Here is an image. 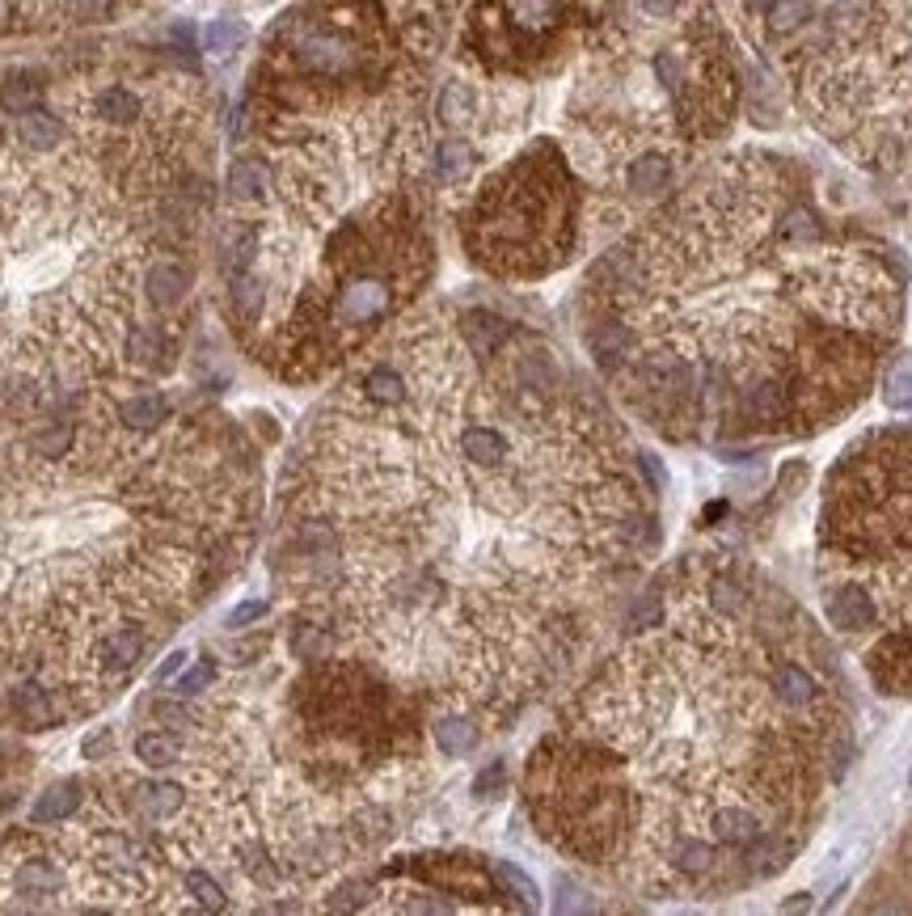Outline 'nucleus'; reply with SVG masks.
I'll use <instances>...</instances> for the list:
<instances>
[{
  "label": "nucleus",
  "mask_w": 912,
  "mask_h": 916,
  "mask_svg": "<svg viewBox=\"0 0 912 916\" xmlns=\"http://www.w3.org/2000/svg\"><path fill=\"white\" fill-rule=\"evenodd\" d=\"M655 490L558 350L490 309L427 317L313 414L284 574L325 646L440 714L504 723L655 554Z\"/></svg>",
  "instance_id": "f257e3e1"
},
{
  "label": "nucleus",
  "mask_w": 912,
  "mask_h": 916,
  "mask_svg": "<svg viewBox=\"0 0 912 916\" xmlns=\"http://www.w3.org/2000/svg\"><path fill=\"white\" fill-rule=\"evenodd\" d=\"M853 739L832 633L769 570L701 549L633 600L524 802L558 854L647 900H731L812 845Z\"/></svg>",
  "instance_id": "f03ea898"
},
{
  "label": "nucleus",
  "mask_w": 912,
  "mask_h": 916,
  "mask_svg": "<svg viewBox=\"0 0 912 916\" xmlns=\"http://www.w3.org/2000/svg\"><path fill=\"white\" fill-rule=\"evenodd\" d=\"M904 325V262L819 212L790 157L710 165L592 271L583 343L660 440L794 443L845 423Z\"/></svg>",
  "instance_id": "7ed1b4c3"
},
{
  "label": "nucleus",
  "mask_w": 912,
  "mask_h": 916,
  "mask_svg": "<svg viewBox=\"0 0 912 916\" xmlns=\"http://www.w3.org/2000/svg\"><path fill=\"white\" fill-rule=\"evenodd\" d=\"M816 596L870 689L912 701V423L862 431L824 474Z\"/></svg>",
  "instance_id": "20e7f679"
},
{
  "label": "nucleus",
  "mask_w": 912,
  "mask_h": 916,
  "mask_svg": "<svg viewBox=\"0 0 912 916\" xmlns=\"http://www.w3.org/2000/svg\"><path fill=\"white\" fill-rule=\"evenodd\" d=\"M773 43L798 110L883 182L912 190V0H803Z\"/></svg>",
  "instance_id": "39448f33"
},
{
  "label": "nucleus",
  "mask_w": 912,
  "mask_h": 916,
  "mask_svg": "<svg viewBox=\"0 0 912 916\" xmlns=\"http://www.w3.org/2000/svg\"><path fill=\"white\" fill-rule=\"evenodd\" d=\"M477 266L504 279L558 271L579 241V190L554 144H536L477 190L461 224Z\"/></svg>",
  "instance_id": "423d86ee"
},
{
  "label": "nucleus",
  "mask_w": 912,
  "mask_h": 916,
  "mask_svg": "<svg viewBox=\"0 0 912 916\" xmlns=\"http://www.w3.org/2000/svg\"><path fill=\"white\" fill-rule=\"evenodd\" d=\"M621 182H626V190L633 199H647V203L663 199L672 190V182H676V160L667 157V153H638L621 169Z\"/></svg>",
  "instance_id": "0eeeda50"
},
{
  "label": "nucleus",
  "mask_w": 912,
  "mask_h": 916,
  "mask_svg": "<svg viewBox=\"0 0 912 916\" xmlns=\"http://www.w3.org/2000/svg\"><path fill=\"white\" fill-rule=\"evenodd\" d=\"M271 194V165L262 157H237L228 165V199L233 203H262Z\"/></svg>",
  "instance_id": "6e6552de"
},
{
  "label": "nucleus",
  "mask_w": 912,
  "mask_h": 916,
  "mask_svg": "<svg viewBox=\"0 0 912 916\" xmlns=\"http://www.w3.org/2000/svg\"><path fill=\"white\" fill-rule=\"evenodd\" d=\"M473 160H477V153H473L470 140L448 135V140L436 144V153H431V178L440 187H457V182H465L473 174Z\"/></svg>",
  "instance_id": "1a4fd4ad"
},
{
  "label": "nucleus",
  "mask_w": 912,
  "mask_h": 916,
  "mask_svg": "<svg viewBox=\"0 0 912 916\" xmlns=\"http://www.w3.org/2000/svg\"><path fill=\"white\" fill-rule=\"evenodd\" d=\"M883 402L896 406V411H909L912 406V355L909 350H896L887 364H883Z\"/></svg>",
  "instance_id": "9d476101"
},
{
  "label": "nucleus",
  "mask_w": 912,
  "mask_h": 916,
  "mask_svg": "<svg viewBox=\"0 0 912 916\" xmlns=\"http://www.w3.org/2000/svg\"><path fill=\"white\" fill-rule=\"evenodd\" d=\"M190 287V275L187 266H178V262H157L153 271H149V300L157 305V309H174L182 296H187Z\"/></svg>",
  "instance_id": "9b49d317"
},
{
  "label": "nucleus",
  "mask_w": 912,
  "mask_h": 916,
  "mask_svg": "<svg viewBox=\"0 0 912 916\" xmlns=\"http://www.w3.org/2000/svg\"><path fill=\"white\" fill-rule=\"evenodd\" d=\"M17 140H22L31 153H51V148L60 144V119L34 106L26 115H17Z\"/></svg>",
  "instance_id": "f8f14e48"
},
{
  "label": "nucleus",
  "mask_w": 912,
  "mask_h": 916,
  "mask_svg": "<svg viewBox=\"0 0 912 916\" xmlns=\"http://www.w3.org/2000/svg\"><path fill=\"white\" fill-rule=\"evenodd\" d=\"M131 802H135L149 820H169V816L187 802V794H182V786H174V782H144L140 790L131 794Z\"/></svg>",
  "instance_id": "ddd939ff"
},
{
  "label": "nucleus",
  "mask_w": 912,
  "mask_h": 916,
  "mask_svg": "<svg viewBox=\"0 0 912 916\" xmlns=\"http://www.w3.org/2000/svg\"><path fill=\"white\" fill-rule=\"evenodd\" d=\"M436 743L443 757H465L477 748V723L465 714H440L436 718Z\"/></svg>",
  "instance_id": "4468645a"
},
{
  "label": "nucleus",
  "mask_w": 912,
  "mask_h": 916,
  "mask_svg": "<svg viewBox=\"0 0 912 916\" xmlns=\"http://www.w3.org/2000/svg\"><path fill=\"white\" fill-rule=\"evenodd\" d=\"M94 115L110 127L135 123V119H140V97L131 94L127 85H110V90H102V94L94 97Z\"/></svg>",
  "instance_id": "2eb2a0df"
},
{
  "label": "nucleus",
  "mask_w": 912,
  "mask_h": 916,
  "mask_svg": "<svg viewBox=\"0 0 912 916\" xmlns=\"http://www.w3.org/2000/svg\"><path fill=\"white\" fill-rule=\"evenodd\" d=\"M76 802H81V786L76 782H60V786H51V790L43 794L38 802H34V811H31V823H60V820H68L72 811H76Z\"/></svg>",
  "instance_id": "dca6fc26"
},
{
  "label": "nucleus",
  "mask_w": 912,
  "mask_h": 916,
  "mask_svg": "<svg viewBox=\"0 0 912 916\" xmlns=\"http://www.w3.org/2000/svg\"><path fill=\"white\" fill-rule=\"evenodd\" d=\"M119 418L127 427H135V431H153V427H161L169 418V402L157 397V393H140V397H127L119 406Z\"/></svg>",
  "instance_id": "f3484780"
},
{
  "label": "nucleus",
  "mask_w": 912,
  "mask_h": 916,
  "mask_svg": "<svg viewBox=\"0 0 912 916\" xmlns=\"http://www.w3.org/2000/svg\"><path fill=\"white\" fill-rule=\"evenodd\" d=\"M135 760H144L149 769H169L182 760V743L178 735H165V730H144L135 739Z\"/></svg>",
  "instance_id": "a211bd4d"
},
{
  "label": "nucleus",
  "mask_w": 912,
  "mask_h": 916,
  "mask_svg": "<svg viewBox=\"0 0 912 916\" xmlns=\"http://www.w3.org/2000/svg\"><path fill=\"white\" fill-rule=\"evenodd\" d=\"M60 891V875L51 870V861H26L22 870H17V895H26L31 904H43V900H51Z\"/></svg>",
  "instance_id": "6ab92c4d"
},
{
  "label": "nucleus",
  "mask_w": 912,
  "mask_h": 916,
  "mask_svg": "<svg viewBox=\"0 0 912 916\" xmlns=\"http://www.w3.org/2000/svg\"><path fill=\"white\" fill-rule=\"evenodd\" d=\"M38 97H43V81L31 76V72H13V76L0 85V106H4V110H13V115H26V110H34V106H38Z\"/></svg>",
  "instance_id": "aec40b11"
},
{
  "label": "nucleus",
  "mask_w": 912,
  "mask_h": 916,
  "mask_svg": "<svg viewBox=\"0 0 912 916\" xmlns=\"http://www.w3.org/2000/svg\"><path fill=\"white\" fill-rule=\"evenodd\" d=\"M246 38H250L246 22H237V17H221V22H212V26L203 31V47H208L212 56H228V51H237Z\"/></svg>",
  "instance_id": "412c9836"
},
{
  "label": "nucleus",
  "mask_w": 912,
  "mask_h": 916,
  "mask_svg": "<svg viewBox=\"0 0 912 916\" xmlns=\"http://www.w3.org/2000/svg\"><path fill=\"white\" fill-rule=\"evenodd\" d=\"M140 651H144V638L135 630H115L106 642H102V659H106V667H131L140 659Z\"/></svg>",
  "instance_id": "4be33fe9"
},
{
  "label": "nucleus",
  "mask_w": 912,
  "mask_h": 916,
  "mask_svg": "<svg viewBox=\"0 0 912 916\" xmlns=\"http://www.w3.org/2000/svg\"><path fill=\"white\" fill-rule=\"evenodd\" d=\"M187 891L194 895V904L199 908H208V913H221V908H228V895H224V887L208 875V870H190L187 875Z\"/></svg>",
  "instance_id": "5701e85b"
},
{
  "label": "nucleus",
  "mask_w": 912,
  "mask_h": 916,
  "mask_svg": "<svg viewBox=\"0 0 912 916\" xmlns=\"http://www.w3.org/2000/svg\"><path fill=\"white\" fill-rule=\"evenodd\" d=\"M17 714L26 718V723H34V727H43V723H51V701H47V693L43 689H34V685H26V689H17Z\"/></svg>",
  "instance_id": "b1692460"
},
{
  "label": "nucleus",
  "mask_w": 912,
  "mask_h": 916,
  "mask_svg": "<svg viewBox=\"0 0 912 916\" xmlns=\"http://www.w3.org/2000/svg\"><path fill=\"white\" fill-rule=\"evenodd\" d=\"M38 456H63L68 448H72V427H51V431H43V436H34V443H31Z\"/></svg>",
  "instance_id": "393cba45"
},
{
  "label": "nucleus",
  "mask_w": 912,
  "mask_h": 916,
  "mask_svg": "<svg viewBox=\"0 0 912 916\" xmlns=\"http://www.w3.org/2000/svg\"><path fill=\"white\" fill-rule=\"evenodd\" d=\"M212 680H216V664H208V659H203V664H199V667H190L187 676L178 680V693H182V697L203 693V689H208Z\"/></svg>",
  "instance_id": "a878e982"
},
{
  "label": "nucleus",
  "mask_w": 912,
  "mask_h": 916,
  "mask_svg": "<svg viewBox=\"0 0 912 916\" xmlns=\"http://www.w3.org/2000/svg\"><path fill=\"white\" fill-rule=\"evenodd\" d=\"M63 4H68V13H72L76 22H102V17L110 13L115 0H63Z\"/></svg>",
  "instance_id": "bb28decb"
},
{
  "label": "nucleus",
  "mask_w": 912,
  "mask_h": 916,
  "mask_svg": "<svg viewBox=\"0 0 912 916\" xmlns=\"http://www.w3.org/2000/svg\"><path fill=\"white\" fill-rule=\"evenodd\" d=\"M262 612H267V604L262 600H246V604H237V608L228 612V621H224V626H228V630H246V626L258 621Z\"/></svg>",
  "instance_id": "cd10ccee"
},
{
  "label": "nucleus",
  "mask_w": 912,
  "mask_h": 916,
  "mask_svg": "<svg viewBox=\"0 0 912 916\" xmlns=\"http://www.w3.org/2000/svg\"><path fill=\"white\" fill-rule=\"evenodd\" d=\"M499 875H504L507 883L520 891V900H524V904H536V887L529 883V879H524V870H516L511 861H499Z\"/></svg>",
  "instance_id": "c85d7f7f"
},
{
  "label": "nucleus",
  "mask_w": 912,
  "mask_h": 916,
  "mask_svg": "<svg viewBox=\"0 0 912 916\" xmlns=\"http://www.w3.org/2000/svg\"><path fill=\"white\" fill-rule=\"evenodd\" d=\"M638 4H642V13H647V17H655V22H672V17L680 13V4H685V0H638Z\"/></svg>",
  "instance_id": "c756f323"
},
{
  "label": "nucleus",
  "mask_w": 912,
  "mask_h": 916,
  "mask_svg": "<svg viewBox=\"0 0 912 916\" xmlns=\"http://www.w3.org/2000/svg\"><path fill=\"white\" fill-rule=\"evenodd\" d=\"M110 743H115V735H110V730H97V735H90V739H85V757L102 760L106 752H110Z\"/></svg>",
  "instance_id": "7c9ffc66"
},
{
  "label": "nucleus",
  "mask_w": 912,
  "mask_h": 916,
  "mask_svg": "<svg viewBox=\"0 0 912 916\" xmlns=\"http://www.w3.org/2000/svg\"><path fill=\"white\" fill-rule=\"evenodd\" d=\"M499 782H504V764H490V769H486V773L477 777V786H473V790H477V794H482V798H486V794L495 790Z\"/></svg>",
  "instance_id": "2f4dec72"
},
{
  "label": "nucleus",
  "mask_w": 912,
  "mask_h": 916,
  "mask_svg": "<svg viewBox=\"0 0 912 916\" xmlns=\"http://www.w3.org/2000/svg\"><path fill=\"white\" fill-rule=\"evenodd\" d=\"M187 664V651H174V655H169V659H165V664L157 667V676H153V680H169V676H174V671H178V667Z\"/></svg>",
  "instance_id": "473e14b6"
}]
</instances>
